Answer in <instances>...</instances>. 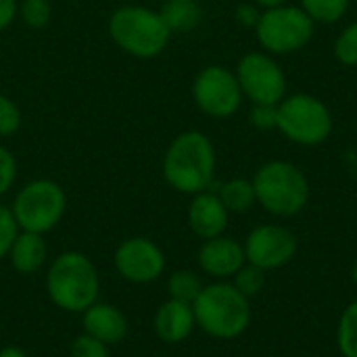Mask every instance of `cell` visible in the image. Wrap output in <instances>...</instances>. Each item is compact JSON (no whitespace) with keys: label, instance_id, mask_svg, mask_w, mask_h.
Returning <instances> with one entry per match:
<instances>
[{"label":"cell","instance_id":"obj_1","mask_svg":"<svg viewBox=\"0 0 357 357\" xmlns=\"http://www.w3.org/2000/svg\"><path fill=\"white\" fill-rule=\"evenodd\" d=\"M215 176V151L211 140L197 132L178 134L163 157L165 182L184 195H199L209 190Z\"/></svg>","mask_w":357,"mask_h":357},{"label":"cell","instance_id":"obj_2","mask_svg":"<svg viewBox=\"0 0 357 357\" xmlns=\"http://www.w3.org/2000/svg\"><path fill=\"white\" fill-rule=\"evenodd\" d=\"M197 326L222 341L241 337L251 324V299H247L228 280H218L199 293L192 303Z\"/></svg>","mask_w":357,"mask_h":357},{"label":"cell","instance_id":"obj_3","mask_svg":"<svg viewBox=\"0 0 357 357\" xmlns=\"http://www.w3.org/2000/svg\"><path fill=\"white\" fill-rule=\"evenodd\" d=\"M46 291L56 307L71 314H84L98 299L100 276L84 253L67 251L50 264Z\"/></svg>","mask_w":357,"mask_h":357},{"label":"cell","instance_id":"obj_4","mask_svg":"<svg viewBox=\"0 0 357 357\" xmlns=\"http://www.w3.org/2000/svg\"><path fill=\"white\" fill-rule=\"evenodd\" d=\"M107 29L111 40L126 54L136 59L159 56L172 38L161 13L138 4H123L115 8L109 17Z\"/></svg>","mask_w":357,"mask_h":357},{"label":"cell","instance_id":"obj_5","mask_svg":"<svg viewBox=\"0 0 357 357\" xmlns=\"http://www.w3.org/2000/svg\"><path fill=\"white\" fill-rule=\"evenodd\" d=\"M257 203L276 218L301 213L310 201V182L305 174L289 161H270L259 167L251 180Z\"/></svg>","mask_w":357,"mask_h":357},{"label":"cell","instance_id":"obj_6","mask_svg":"<svg viewBox=\"0 0 357 357\" xmlns=\"http://www.w3.org/2000/svg\"><path fill=\"white\" fill-rule=\"evenodd\" d=\"M67 197L65 190L52 180H31L27 182L13 201V215L19 230L46 234L65 215Z\"/></svg>","mask_w":357,"mask_h":357},{"label":"cell","instance_id":"obj_7","mask_svg":"<svg viewBox=\"0 0 357 357\" xmlns=\"http://www.w3.org/2000/svg\"><path fill=\"white\" fill-rule=\"evenodd\" d=\"M276 128L297 144H320L333 130L331 111L310 94H293L278 102Z\"/></svg>","mask_w":357,"mask_h":357},{"label":"cell","instance_id":"obj_8","mask_svg":"<svg viewBox=\"0 0 357 357\" xmlns=\"http://www.w3.org/2000/svg\"><path fill=\"white\" fill-rule=\"evenodd\" d=\"M261 46L276 54L301 50L314 36V19L299 6H276L261 13L255 25Z\"/></svg>","mask_w":357,"mask_h":357},{"label":"cell","instance_id":"obj_9","mask_svg":"<svg viewBox=\"0 0 357 357\" xmlns=\"http://www.w3.org/2000/svg\"><path fill=\"white\" fill-rule=\"evenodd\" d=\"M192 98L197 107L215 119L234 115L243 100V90L236 73L220 65H209L197 73L192 82Z\"/></svg>","mask_w":357,"mask_h":357},{"label":"cell","instance_id":"obj_10","mask_svg":"<svg viewBox=\"0 0 357 357\" xmlns=\"http://www.w3.org/2000/svg\"><path fill=\"white\" fill-rule=\"evenodd\" d=\"M247 264L261 268L264 272L280 270L289 266L299 249V241L287 226L261 224L247 234L243 243Z\"/></svg>","mask_w":357,"mask_h":357},{"label":"cell","instance_id":"obj_11","mask_svg":"<svg viewBox=\"0 0 357 357\" xmlns=\"http://www.w3.org/2000/svg\"><path fill=\"white\" fill-rule=\"evenodd\" d=\"M236 79L243 94L253 100V105H278L287 92V77L282 69L261 52H251L241 59Z\"/></svg>","mask_w":357,"mask_h":357},{"label":"cell","instance_id":"obj_12","mask_svg":"<svg viewBox=\"0 0 357 357\" xmlns=\"http://www.w3.org/2000/svg\"><path fill=\"white\" fill-rule=\"evenodd\" d=\"M115 268L119 276L134 284H146L157 280L165 270V255L153 243L144 236H134L123 241L115 251Z\"/></svg>","mask_w":357,"mask_h":357},{"label":"cell","instance_id":"obj_13","mask_svg":"<svg viewBox=\"0 0 357 357\" xmlns=\"http://www.w3.org/2000/svg\"><path fill=\"white\" fill-rule=\"evenodd\" d=\"M197 261L203 274L215 280H228L247 264V257L243 245L236 238L222 234L201 245Z\"/></svg>","mask_w":357,"mask_h":357},{"label":"cell","instance_id":"obj_14","mask_svg":"<svg viewBox=\"0 0 357 357\" xmlns=\"http://www.w3.org/2000/svg\"><path fill=\"white\" fill-rule=\"evenodd\" d=\"M228 209L220 201L218 192L203 190L199 195H192V201L188 205V226L190 230L203 238H215L222 236L228 228Z\"/></svg>","mask_w":357,"mask_h":357},{"label":"cell","instance_id":"obj_15","mask_svg":"<svg viewBox=\"0 0 357 357\" xmlns=\"http://www.w3.org/2000/svg\"><path fill=\"white\" fill-rule=\"evenodd\" d=\"M84 333L98 339L105 345H117L128 335V318L111 303H94L84 312Z\"/></svg>","mask_w":357,"mask_h":357},{"label":"cell","instance_id":"obj_16","mask_svg":"<svg viewBox=\"0 0 357 357\" xmlns=\"http://www.w3.org/2000/svg\"><path fill=\"white\" fill-rule=\"evenodd\" d=\"M197 326L195 312L190 303L169 299L161 303L155 314V333L165 343H182L192 335Z\"/></svg>","mask_w":357,"mask_h":357},{"label":"cell","instance_id":"obj_17","mask_svg":"<svg viewBox=\"0 0 357 357\" xmlns=\"http://www.w3.org/2000/svg\"><path fill=\"white\" fill-rule=\"evenodd\" d=\"M46 241L42 234H36V232H25L21 230L8 251V257H10V266L21 272V274H31V272H38L44 261H46Z\"/></svg>","mask_w":357,"mask_h":357},{"label":"cell","instance_id":"obj_18","mask_svg":"<svg viewBox=\"0 0 357 357\" xmlns=\"http://www.w3.org/2000/svg\"><path fill=\"white\" fill-rule=\"evenodd\" d=\"M218 197L224 203V207L228 209V213H245L257 203L253 182L245 180V178H232V180L224 182L218 188Z\"/></svg>","mask_w":357,"mask_h":357},{"label":"cell","instance_id":"obj_19","mask_svg":"<svg viewBox=\"0 0 357 357\" xmlns=\"http://www.w3.org/2000/svg\"><path fill=\"white\" fill-rule=\"evenodd\" d=\"M161 17L169 31H190L199 25L203 10L195 0H178V2H165L161 6Z\"/></svg>","mask_w":357,"mask_h":357},{"label":"cell","instance_id":"obj_20","mask_svg":"<svg viewBox=\"0 0 357 357\" xmlns=\"http://www.w3.org/2000/svg\"><path fill=\"white\" fill-rule=\"evenodd\" d=\"M203 282L201 276L192 270H176L169 280H167V291H169V299H178L184 303H195V299L199 297V293L203 291Z\"/></svg>","mask_w":357,"mask_h":357},{"label":"cell","instance_id":"obj_21","mask_svg":"<svg viewBox=\"0 0 357 357\" xmlns=\"http://www.w3.org/2000/svg\"><path fill=\"white\" fill-rule=\"evenodd\" d=\"M337 347L343 357H357V299L343 310L339 318Z\"/></svg>","mask_w":357,"mask_h":357},{"label":"cell","instance_id":"obj_22","mask_svg":"<svg viewBox=\"0 0 357 357\" xmlns=\"http://www.w3.org/2000/svg\"><path fill=\"white\" fill-rule=\"evenodd\" d=\"M301 4L314 21L335 23L345 15L349 0H301Z\"/></svg>","mask_w":357,"mask_h":357},{"label":"cell","instance_id":"obj_23","mask_svg":"<svg viewBox=\"0 0 357 357\" xmlns=\"http://www.w3.org/2000/svg\"><path fill=\"white\" fill-rule=\"evenodd\" d=\"M232 284L236 287V291H241L247 299L257 297L264 287H266V272L257 266L245 264L234 276H232Z\"/></svg>","mask_w":357,"mask_h":357},{"label":"cell","instance_id":"obj_24","mask_svg":"<svg viewBox=\"0 0 357 357\" xmlns=\"http://www.w3.org/2000/svg\"><path fill=\"white\" fill-rule=\"evenodd\" d=\"M21 21L31 29H42L50 23L52 6L48 0H21L19 4Z\"/></svg>","mask_w":357,"mask_h":357},{"label":"cell","instance_id":"obj_25","mask_svg":"<svg viewBox=\"0 0 357 357\" xmlns=\"http://www.w3.org/2000/svg\"><path fill=\"white\" fill-rule=\"evenodd\" d=\"M21 128V109L15 100L0 94V138H8L17 134Z\"/></svg>","mask_w":357,"mask_h":357},{"label":"cell","instance_id":"obj_26","mask_svg":"<svg viewBox=\"0 0 357 357\" xmlns=\"http://www.w3.org/2000/svg\"><path fill=\"white\" fill-rule=\"evenodd\" d=\"M335 54L345 65H357V23L343 29L335 42Z\"/></svg>","mask_w":357,"mask_h":357},{"label":"cell","instance_id":"obj_27","mask_svg":"<svg viewBox=\"0 0 357 357\" xmlns=\"http://www.w3.org/2000/svg\"><path fill=\"white\" fill-rule=\"evenodd\" d=\"M17 234H19V226L10 207L0 205V257L8 255Z\"/></svg>","mask_w":357,"mask_h":357},{"label":"cell","instance_id":"obj_28","mask_svg":"<svg viewBox=\"0 0 357 357\" xmlns=\"http://www.w3.org/2000/svg\"><path fill=\"white\" fill-rule=\"evenodd\" d=\"M71 357H111L109 356V345L100 343L98 339L90 335H79L71 343Z\"/></svg>","mask_w":357,"mask_h":357},{"label":"cell","instance_id":"obj_29","mask_svg":"<svg viewBox=\"0 0 357 357\" xmlns=\"http://www.w3.org/2000/svg\"><path fill=\"white\" fill-rule=\"evenodd\" d=\"M17 180V159L15 155L0 144V197L6 195Z\"/></svg>","mask_w":357,"mask_h":357},{"label":"cell","instance_id":"obj_30","mask_svg":"<svg viewBox=\"0 0 357 357\" xmlns=\"http://www.w3.org/2000/svg\"><path fill=\"white\" fill-rule=\"evenodd\" d=\"M251 123L259 130H272L278 123V105H253Z\"/></svg>","mask_w":357,"mask_h":357},{"label":"cell","instance_id":"obj_31","mask_svg":"<svg viewBox=\"0 0 357 357\" xmlns=\"http://www.w3.org/2000/svg\"><path fill=\"white\" fill-rule=\"evenodd\" d=\"M259 17H261V13L257 10L255 4H241L236 8V19L247 27H255L259 23Z\"/></svg>","mask_w":357,"mask_h":357},{"label":"cell","instance_id":"obj_32","mask_svg":"<svg viewBox=\"0 0 357 357\" xmlns=\"http://www.w3.org/2000/svg\"><path fill=\"white\" fill-rule=\"evenodd\" d=\"M19 13L17 0H0V31L6 29Z\"/></svg>","mask_w":357,"mask_h":357},{"label":"cell","instance_id":"obj_33","mask_svg":"<svg viewBox=\"0 0 357 357\" xmlns=\"http://www.w3.org/2000/svg\"><path fill=\"white\" fill-rule=\"evenodd\" d=\"M0 357H27V356H25V351H23V349H19V347H4V349H0Z\"/></svg>","mask_w":357,"mask_h":357},{"label":"cell","instance_id":"obj_34","mask_svg":"<svg viewBox=\"0 0 357 357\" xmlns=\"http://www.w3.org/2000/svg\"><path fill=\"white\" fill-rule=\"evenodd\" d=\"M259 6H266V8H276V6H282L287 4V0H255Z\"/></svg>","mask_w":357,"mask_h":357},{"label":"cell","instance_id":"obj_35","mask_svg":"<svg viewBox=\"0 0 357 357\" xmlns=\"http://www.w3.org/2000/svg\"><path fill=\"white\" fill-rule=\"evenodd\" d=\"M351 280H354V284L357 287V259L356 264H354V268H351Z\"/></svg>","mask_w":357,"mask_h":357},{"label":"cell","instance_id":"obj_36","mask_svg":"<svg viewBox=\"0 0 357 357\" xmlns=\"http://www.w3.org/2000/svg\"><path fill=\"white\" fill-rule=\"evenodd\" d=\"M165 2H178V0H165Z\"/></svg>","mask_w":357,"mask_h":357}]
</instances>
